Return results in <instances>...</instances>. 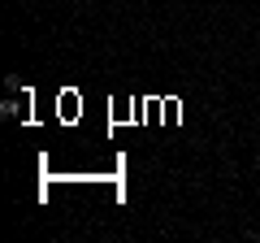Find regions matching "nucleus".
Instances as JSON below:
<instances>
[{"label": "nucleus", "mask_w": 260, "mask_h": 243, "mask_svg": "<svg viewBox=\"0 0 260 243\" xmlns=\"http://www.w3.org/2000/svg\"><path fill=\"white\" fill-rule=\"evenodd\" d=\"M0 113H5V117H18L22 104H18V100H5V104H0Z\"/></svg>", "instance_id": "nucleus-1"}]
</instances>
